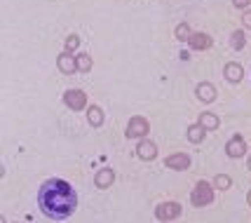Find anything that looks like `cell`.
<instances>
[{
    "instance_id": "obj_1",
    "label": "cell",
    "mask_w": 251,
    "mask_h": 223,
    "mask_svg": "<svg viewBox=\"0 0 251 223\" xmlns=\"http://www.w3.org/2000/svg\"><path fill=\"white\" fill-rule=\"evenodd\" d=\"M38 207L47 219H68L77 207V195L73 186L64 178H50L38 190Z\"/></svg>"
},
{
    "instance_id": "obj_2",
    "label": "cell",
    "mask_w": 251,
    "mask_h": 223,
    "mask_svg": "<svg viewBox=\"0 0 251 223\" xmlns=\"http://www.w3.org/2000/svg\"><path fill=\"white\" fill-rule=\"evenodd\" d=\"M190 202L195 204V207H207L214 202V186L209 183V181H200L195 186V190L190 193Z\"/></svg>"
},
{
    "instance_id": "obj_3",
    "label": "cell",
    "mask_w": 251,
    "mask_h": 223,
    "mask_svg": "<svg viewBox=\"0 0 251 223\" xmlns=\"http://www.w3.org/2000/svg\"><path fill=\"white\" fill-rule=\"evenodd\" d=\"M151 132V124H148V120L146 118H141V115H136V118H131L129 124H127V139H143L146 134Z\"/></svg>"
},
{
    "instance_id": "obj_4",
    "label": "cell",
    "mask_w": 251,
    "mask_h": 223,
    "mask_svg": "<svg viewBox=\"0 0 251 223\" xmlns=\"http://www.w3.org/2000/svg\"><path fill=\"white\" fill-rule=\"evenodd\" d=\"M64 103L71 111H82V108L87 106V94H85L82 89H66Z\"/></svg>"
},
{
    "instance_id": "obj_5",
    "label": "cell",
    "mask_w": 251,
    "mask_h": 223,
    "mask_svg": "<svg viewBox=\"0 0 251 223\" xmlns=\"http://www.w3.org/2000/svg\"><path fill=\"white\" fill-rule=\"evenodd\" d=\"M155 216H157V221H174L181 216V204L178 202H162V204H157Z\"/></svg>"
},
{
    "instance_id": "obj_6",
    "label": "cell",
    "mask_w": 251,
    "mask_h": 223,
    "mask_svg": "<svg viewBox=\"0 0 251 223\" xmlns=\"http://www.w3.org/2000/svg\"><path fill=\"white\" fill-rule=\"evenodd\" d=\"M56 66L61 73H73L77 68V56H73V52H61L56 56Z\"/></svg>"
},
{
    "instance_id": "obj_7",
    "label": "cell",
    "mask_w": 251,
    "mask_h": 223,
    "mask_svg": "<svg viewBox=\"0 0 251 223\" xmlns=\"http://www.w3.org/2000/svg\"><path fill=\"white\" fill-rule=\"evenodd\" d=\"M226 153H228L230 157H242L247 153V141L242 139L240 134H235V136L228 141V146H226Z\"/></svg>"
},
{
    "instance_id": "obj_8",
    "label": "cell",
    "mask_w": 251,
    "mask_h": 223,
    "mask_svg": "<svg viewBox=\"0 0 251 223\" xmlns=\"http://www.w3.org/2000/svg\"><path fill=\"white\" fill-rule=\"evenodd\" d=\"M164 165L169 169H188L190 167V155L188 153H174L164 160Z\"/></svg>"
},
{
    "instance_id": "obj_9",
    "label": "cell",
    "mask_w": 251,
    "mask_h": 223,
    "mask_svg": "<svg viewBox=\"0 0 251 223\" xmlns=\"http://www.w3.org/2000/svg\"><path fill=\"white\" fill-rule=\"evenodd\" d=\"M197 99L204 101V103H211V101H216V87L211 85V82H200L195 89Z\"/></svg>"
},
{
    "instance_id": "obj_10",
    "label": "cell",
    "mask_w": 251,
    "mask_h": 223,
    "mask_svg": "<svg viewBox=\"0 0 251 223\" xmlns=\"http://www.w3.org/2000/svg\"><path fill=\"white\" fill-rule=\"evenodd\" d=\"M113 181H115V172L108 167L99 169L97 174H94V183H97V188H108L113 186Z\"/></svg>"
},
{
    "instance_id": "obj_11",
    "label": "cell",
    "mask_w": 251,
    "mask_h": 223,
    "mask_svg": "<svg viewBox=\"0 0 251 223\" xmlns=\"http://www.w3.org/2000/svg\"><path fill=\"white\" fill-rule=\"evenodd\" d=\"M136 155L141 157V160H155L157 157V146L153 141H141V144L136 146Z\"/></svg>"
},
{
    "instance_id": "obj_12",
    "label": "cell",
    "mask_w": 251,
    "mask_h": 223,
    "mask_svg": "<svg viewBox=\"0 0 251 223\" xmlns=\"http://www.w3.org/2000/svg\"><path fill=\"white\" fill-rule=\"evenodd\" d=\"M188 45H190L193 50H209V47L214 45V40H211V35H207V33H193L190 40H188Z\"/></svg>"
},
{
    "instance_id": "obj_13",
    "label": "cell",
    "mask_w": 251,
    "mask_h": 223,
    "mask_svg": "<svg viewBox=\"0 0 251 223\" xmlns=\"http://www.w3.org/2000/svg\"><path fill=\"white\" fill-rule=\"evenodd\" d=\"M223 75H226L230 82H240V80L244 78V68H242L240 64H235V61H230V64H226V68H223Z\"/></svg>"
},
{
    "instance_id": "obj_14",
    "label": "cell",
    "mask_w": 251,
    "mask_h": 223,
    "mask_svg": "<svg viewBox=\"0 0 251 223\" xmlns=\"http://www.w3.org/2000/svg\"><path fill=\"white\" fill-rule=\"evenodd\" d=\"M204 134H207V129H204V127H202L200 123H197V124H190V127H188L186 136H188V141H190V144H202Z\"/></svg>"
},
{
    "instance_id": "obj_15",
    "label": "cell",
    "mask_w": 251,
    "mask_h": 223,
    "mask_svg": "<svg viewBox=\"0 0 251 223\" xmlns=\"http://www.w3.org/2000/svg\"><path fill=\"white\" fill-rule=\"evenodd\" d=\"M87 120L92 127H101L103 124V111L99 106H89L87 108Z\"/></svg>"
},
{
    "instance_id": "obj_16",
    "label": "cell",
    "mask_w": 251,
    "mask_h": 223,
    "mask_svg": "<svg viewBox=\"0 0 251 223\" xmlns=\"http://www.w3.org/2000/svg\"><path fill=\"white\" fill-rule=\"evenodd\" d=\"M200 124H202L204 129H219L221 120H219V115H214V113H202V115H200Z\"/></svg>"
},
{
    "instance_id": "obj_17",
    "label": "cell",
    "mask_w": 251,
    "mask_h": 223,
    "mask_svg": "<svg viewBox=\"0 0 251 223\" xmlns=\"http://www.w3.org/2000/svg\"><path fill=\"white\" fill-rule=\"evenodd\" d=\"M230 45H232V50H244V45H247L244 31H235V33L230 35Z\"/></svg>"
},
{
    "instance_id": "obj_18",
    "label": "cell",
    "mask_w": 251,
    "mask_h": 223,
    "mask_svg": "<svg viewBox=\"0 0 251 223\" xmlns=\"http://www.w3.org/2000/svg\"><path fill=\"white\" fill-rule=\"evenodd\" d=\"M190 35H193V31H190V26H188V22H181L178 26H176V38L178 40H190Z\"/></svg>"
},
{
    "instance_id": "obj_19",
    "label": "cell",
    "mask_w": 251,
    "mask_h": 223,
    "mask_svg": "<svg viewBox=\"0 0 251 223\" xmlns=\"http://www.w3.org/2000/svg\"><path fill=\"white\" fill-rule=\"evenodd\" d=\"M214 186L219 190H228L230 186H232V178H230L228 174H219V176L214 178Z\"/></svg>"
},
{
    "instance_id": "obj_20",
    "label": "cell",
    "mask_w": 251,
    "mask_h": 223,
    "mask_svg": "<svg viewBox=\"0 0 251 223\" xmlns=\"http://www.w3.org/2000/svg\"><path fill=\"white\" fill-rule=\"evenodd\" d=\"M89 68H92V56L89 54H77V71L87 73Z\"/></svg>"
},
{
    "instance_id": "obj_21",
    "label": "cell",
    "mask_w": 251,
    "mask_h": 223,
    "mask_svg": "<svg viewBox=\"0 0 251 223\" xmlns=\"http://www.w3.org/2000/svg\"><path fill=\"white\" fill-rule=\"evenodd\" d=\"M77 45H80V38H77L75 33L68 35V38H66V52H73V50H77Z\"/></svg>"
},
{
    "instance_id": "obj_22",
    "label": "cell",
    "mask_w": 251,
    "mask_h": 223,
    "mask_svg": "<svg viewBox=\"0 0 251 223\" xmlns=\"http://www.w3.org/2000/svg\"><path fill=\"white\" fill-rule=\"evenodd\" d=\"M249 2H251V0H232V5H235V7H240V10L249 7Z\"/></svg>"
},
{
    "instance_id": "obj_23",
    "label": "cell",
    "mask_w": 251,
    "mask_h": 223,
    "mask_svg": "<svg viewBox=\"0 0 251 223\" xmlns=\"http://www.w3.org/2000/svg\"><path fill=\"white\" fill-rule=\"evenodd\" d=\"M242 22H244V28H251V12H244Z\"/></svg>"
},
{
    "instance_id": "obj_24",
    "label": "cell",
    "mask_w": 251,
    "mask_h": 223,
    "mask_svg": "<svg viewBox=\"0 0 251 223\" xmlns=\"http://www.w3.org/2000/svg\"><path fill=\"white\" fill-rule=\"evenodd\" d=\"M247 202H249V204H251V190H249V198H247Z\"/></svg>"
},
{
    "instance_id": "obj_25",
    "label": "cell",
    "mask_w": 251,
    "mask_h": 223,
    "mask_svg": "<svg viewBox=\"0 0 251 223\" xmlns=\"http://www.w3.org/2000/svg\"><path fill=\"white\" fill-rule=\"evenodd\" d=\"M249 169H251V155H249Z\"/></svg>"
}]
</instances>
